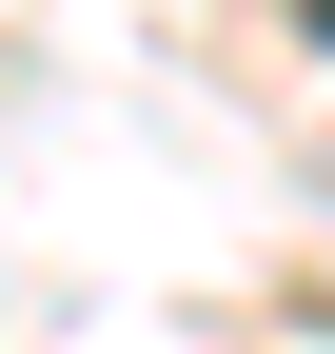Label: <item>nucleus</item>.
<instances>
[{"instance_id":"1","label":"nucleus","mask_w":335,"mask_h":354,"mask_svg":"<svg viewBox=\"0 0 335 354\" xmlns=\"http://www.w3.org/2000/svg\"><path fill=\"white\" fill-rule=\"evenodd\" d=\"M296 20H316V39H335V0H296Z\"/></svg>"}]
</instances>
